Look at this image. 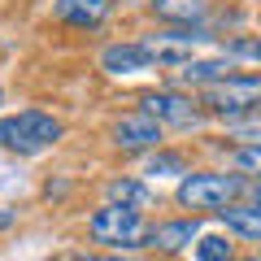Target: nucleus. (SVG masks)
Wrapping results in <instances>:
<instances>
[{
    "instance_id": "nucleus-1",
    "label": "nucleus",
    "mask_w": 261,
    "mask_h": 261,
    "mask_svg": "<svg viewBox=\"0 0 261 261\" xmlns=\"http://www.w3.org/2000/svg\"><path fill=\"white\" fill-rule=\"evenodd\" d=\"M61 140V122L53 113H39V109H22L0 118V148L5 152H18V157H35V152L53 148Z\"/></svg>"
},
{
    "instance_id": "nucleus-2",
    "label": "nucleus",
    "mask_w": 261,
    "mask_h": 261,
    "mask_svg": "<svg viewBox=\"0 0 261 261\" xmlns=\"http://www.w3.org/2000/svg\"><path fill=\"white\" fill-rule=\"evenodd\" d=\"M248 192V178L244 174H183L178 178V205L187 209H218L240 205V196Z\"/></svg>"
},
{
    "instance_id": "nucleus-3",
    "label": "nucleus",
    "mask_w": 261,
    "mask_h": 261,
    "mask_svg": "<svg viewBox=\"0 0 261 261\" xmlns=\"http://www.w3.org/2000/svg\"><path fill=\"white\" fill-rule=\"evenodd\" d=\"M205 105L218 118H248L261 109V74H231L222 83L205 87Z\"/></svg>"
},
{
    "instance_id": "nucleus-4",
    "label": "nucleus",
    "mask_w": 261,
    "mask_h": 261,
    "mask_svg": "<svg viewBox=\"0 0 261 261\" xmlns=\"http://www.w3.org/2000/svg\"><path fill=\"white\" fill-rule=\"evenodd\" d=\"M96 244H113V248H135V244L148 240V226H144V214L140 209H122V205H105L92 214L87 222Z\"/></svg>"
},
{
    "instance_id": "nucleus-5",
    "label": "nucleus",
    "mask_w": 261,
    "mask_h": 261,
    "mask_svg": "<svg viewBox=\"0 0 261 261\" xmlns=\"http://www.w3.org/2000/svg\"><path fill=\"white\" fill-rule=\"evenodd\" d=\"M144 113L157 118V122H166V126H196V122H200V105H196L192 96H183V92L144 96Z\"/></svg>"
},
{
    "instance_id": "nucleus-6",
    "label": "nucleus",
    "mask_w": 261,
    "mask_h": 261,
    "mask_svg": "<svg viewBox=\"0 0 261 261\" xmlns=\"http://www.w3.org/2000/svg\"><path fill=\"white\" fill-rule=\"evenodd\" d=\"M113 144L118 148H130V152H148L161 144V122L148 118V113H126V118H118V126H113Z\"/></svg>"
},
{
    "instance_id": "nucleus-7",
    "label": "nucleus",
    "mask_w": 261,
    "mask_h": 261,
    "mask_svg": "<svg viewBox=\"0 0 261 261\" xmlns=\"http://www.w3.org/2000/svg\"><path fill=\"white\" fill-rule=\"evenodd\" d=\"M196 240H200V222L196 218H174V222H161L148 231V248H161V252L192 248Z\"/></svg>"
},
{
    "instance_id": "nucleus-8",
    "label": "nucleus",
    "mask_w": 261,
    "mask_h": 261,
    "mask_svg": "<svg viewBox=\"0 0 261 261\" xmlns=\"http://www.w3.org/2000/svg\"><path fill=\"white\" fill-rule=\"evenodd\" d=\"M231 70H235L231 57H192V61L178 70V83H187V87H214V83H222V79H231Z\"/></svg>"
},
{
    "instance_id": "nucleus-9",
    "label": "nucleus",
    "mask_w": 261,
    "mask_h": 261,
    "mask_svg": "<svg viewBox=\"0 0 261 261\" xmlns=\"http://www.w3.org/2000/svg\"><path fill=\"white\" fill-rule=\"evenodd\" d=\"M100 65L109 74H140V70H152V57L144 44H109L100 53Z\"/></svg>"
},
{
    "instance_id": "nucleus-10",
    "label": "nucleus",
    "mask_w": 261,
    "mask_h": 261,
    "mask_svg": "<svg viewBox=\"0 0 261 261\" xmlns=\"http://www.w3.org/2000/svg\"><path fill=\"white\" fill-rule=\"evenodd\" d=\"M109 9H113V0H57V18L70 22V27H83V31L100 27L109 18Z\"/></svg>"
},
{
    "instance_id": "nucleus-11",
    "label": "nucleus",
    "mask_w": 261,
    "mask_h": 261,
    "mask_svg": "<svg viewBox=\"0 0 261 261\" xmlns=\"http://www.w3.org/2000/svg\"><path fill=\"white\" fill-rule=\"evenodd\" d=\"M222 222H226V231H231V235L261 244V205H252V200L226 205V209H222Z\"/></svg>"
},
{
    "instance_id": "nucleus-12",
    "label": "nucleus",
    "mask_w": 261,
    "mask_h": 261,
    "mask_svg": "<svg viewBox=\"0 0 261 261\" xmlns=\"http://www.w3.org/2000/svg\"><path fill=\"white\" fill-rule=\"evenodd\" d=\"M105 200H109V205H122V209H148L152 192L140 178H113V183L105 187Z\"/></svg>"
},
{
    "instance_id": "nucleus-13",
    "label": "nucleus",
    "mask_w": 261,
    "mask_h": 261,
    "mask_svg": "<svg viewBox=\"0 0 261 261\" xmlns=\"http://www.w3.org/2000/svg\"><path fill=\"white\" fill-rule=\"evenodd\" d=\"M152 13L161 22H178V27H192V22L205 18V0H152Z\"/></svg>"
},
{
    "instance_id": "nucleus-14",
    "label": "nucleus",
    "mask_w": 261,
    "mask_h": 261,
    "mask_svg": "<svg viewBox=\"0 0 261 261\" xmlns=\"http://www.w3.org/2000/svg\"><path fill=\"white\" fill-rule=\"evenodd\" d=\"M235 248L226 235H200L196 240V261H231Z\"/></svg>"
},
{
    "instance_id": "nucleus-15",
    "label": "nucleus",
    "mask_w": 261,
    "mask_h": 261,
    "mask_svg": "<svg viewBox=\"0 0 261 261\" xmlns=\"http://www.w3.org/2000/svg\"><path fill=\"white\" fill-rule=\"evenodd\" d=\"M226 57H231V61H257L261 65V39L257 35H235L231 44H226Z\"/></svg>"
},
{
    "instance_id": "nucleus-16",
    "label": "nucleus",
    "mask_w": 261,
    "mask_h": 261,
    "mask_svg": "<svg viewBox=\"0 0 261 261\" xmlns=\"http://www.w3.org/2000/svg\"><path fill=\"white\" fill-rule=\"evenodd\" d=\"M144 174H192V170H187V161L178 157V152H157Z\"/></svg>"
},
{
    "instance_id": "nucleus-17",
    "label": "nucleus",
    "mask_w": 261,
    "mask_h": 261,
    "mask_svg": "<svg viewBox=\"0 0 261 261\" xmlns=\"http://www.w3.org/2000/svg\"><path fill=\"white\" fill-rule=\"evenodd\" d=\"M235 166L244 174H261V140H248L244 148H235Z\"/></svg>"
},
{
    "instance_id": "nucleus-18",
    "label": "nucleus",
    "mask_w": 261,
    "mask_h": 261,
    "mask_svg": "<svg viewBox=\"0 0 261 261\" xmlns=\"http://www.w3.org/2000/svg\"><path fill=\"white\" fill-rule=\"evenodd\" d=\"M248 196H252V205H261V183H248Z\"/></svg>"
},
{
    "instance_id": "nucleus-19",
    "label": "nucleus",
    "mask_w": 261,
    "mask_h": 261,
    "mask_svg": "<svg viewBox=\"0 0 261 261\" xmlns=\"http://www.w3.org/2000/svg\"><path fill=\"white\" fill-rule=\"evenodd\" d=\"M9 222H13V209H0V231H5Z\"/></svg>"
},
{
    "instance_id": "nucleus-20",
    "label": "nucleus",
    "mask_w": 261,
    "mask_h": 261,
    "mask_svg": "<svg viewBox=\"0 0 261 261\" xmlns=\"http://www.w3.org/2000/svg\"><path fill=\"white\" fill-rule=\"evenodd\" d=\"M74 261H100V257H74Z\"/></svg>"
},
{
    "instance_id": "nucleus-21",
    "label": "nucleus",
    "mask_w": 261,
    "mask_h": 261,
    "mask_svg": "<svg viewBox=\"0 0 261 261\" xmlns=\"http://www.w3.org/2000/svg\"><path fill=\"white\" fill-rule=\"evenodd\" d=\"M105 261H126V257H105Z\"/></svg>"
},
{
    "instance_id": "nucleus-22",
    "label": "nucleus",
    "mask_w": 261,
    "mask_h": 261,
    "mask_svg": "<svg viewBox=\"0 0 261 261\" xmlns=\"http://www.w3.org/2000/svg\"><path fill=\"white\" fill-rule=\"evenodd\" d=\"M244 261H261V252H257V257H244Z\"/></svg>"
}]
</instances>
